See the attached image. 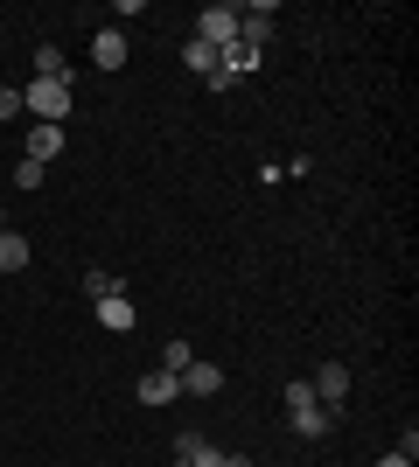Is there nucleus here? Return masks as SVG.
<instances>
[{
  "label": "nucleus",
  "mask_w": 419,
  "mask_h": 467,
  "mask_svg": "<svg viewBox=\"0 0 419 467\" xmlns=\"http://www.w3.org/2000/svg\"><path fill=\"white\" fill-rule=\"evenodd\" d=\"M21 112H36V126H63V119H70V84L36 78L28 91H21Z\"/></svg>",
  "instance_id": "obj_1"
},
{
  "label": "nucleus",
  "mask_w": 419,
  "mask_h": 467,
  "mask_svg": "<svg viewBox=\"0 0 419 467\" xmlns=\"http://www.w3.org/2000/svg\"><path fill=\"white\" fill-rule=\"evenodd\" d=\"M182 63H189V70H196V78H217V49H210V42H182Z\"/></svg>",
  "instance_id": "obj_11"
},
{
  "label": "nucleus",
  "mask_w": 419,
  "mask_h": 467,
  "mask_svg": "<svg viewBox=\"0 0 419 467\" xmlns=\"http://www.w3.org/2000/svg\"><path fill=\"white\" fill-rule=\"evenodd\" d=\"M175 384L189 390V398H217V390H224V370H217V363H203V356H189V370H182Z\"/></svg>",
  "instance_id": "obj_5"
},
{
  "label": "nucleus",
  "mask_w": 419,
  "mask_h": 467,
  "mask_svg": "<svg viewBox=\"0 0 419 467\" xmlns=\"http://www.w3.org/2000/svg\"><path fill=\"white\" fill-rule=\"evenodd\" d=\"M287 411H294V432H300V440H321V432H329V411H321V398H315L308 377L287 384Z\"/></svg>",
  "instance_id": "obj_2"
},
{
  "label": "nucleus",
  "mask_w": 419,
  "mask_h": 467,
  "mask_svg": "<svg viewBox=\"0 0 419 467\" xmlns=\"http://www.w3.org/2000/svg\"><path fill=\"white\" fill-rule=\"evenodd\" d=\"M175 467H224V447H210L203 432H182L175 440Z\"/></svg>",
  "instance_id": "obj_6"
},
{
  "label": "nucleus",
  "mask_w": 419,
  "mask_h": 467,
  "mask_svg": "<svg viewBox=\"0 0 419 467\" xmlns=\"http://www.w3.org/2000/svg\"><path fill=\"white\" fill-rule=\"evenodd\" d=\"M196 42H210V49L238 42V7H231V0H210V7L196 15Z\"/></svg>",
  "instance_id": "obj_3"
},
{
  "label": "nucleus",
  "mask_w": 419,
  "mask_h": 467,
  "mask_svg": "<svg viewBox=\"0 0 419 467\" xmlns=\"http://www.w3.org/2000/svg\"><path fill=\"white\" fill-rule=\"evenodd\" d=\"M91 63H99V70H120V63H126V36H120V28H99V42H91Z\"/></svg>",
  "instance_id": "obj_10"
},
{
  "label": "nucleus",
  "mask_w": 419,
  "mask_h": 467,
  "mask_svg": "<svg viewBox=\"0 0 419 467\" xmlns=\"http://www.w3.org/2000/svg\"><path fill=\"white\" fill-rule=\"evenodd\" d=\"M175 398H182V384L168 370H147V377H140V405H175Z\"/></svg>",
  "instance_id": "obj_7"
},
{
  "label": "nucleus",
  "mask_w": 419,
  "mask_h": 467,
  "mask_svg": "<svg viewBox=\"0 0 419 467\" xmlns=\"http://www.w3.org/2000/svg\"><path fill=\"white\" fill-rule=\"evenodd\" d=\"M0 231H7V210H0Z\"/></svg>",
  "instance_id": "obj_19"
},
{
  "label": "nucleus",
  "mask_w": 419,
  "mask_h": 467,
  "mask_svg": "<svg viewBox=\"0 0 419 467\" xmlns=\"http://www.w3.org/2000/svg\"><path fill=\"white\" fill-rule=\"evenodd\" d=\"M99 321H105L112 335H126V328H133V300H126V286H120V293H105V300H99Z\"/></svg>",
  "instance_id": "obj_8"
},
{
  "label": "nucleus",
  "mask_w": 419,
  "mask_h": 467,
  "mask_svg": "<svg viewBox=\"0 0 419 467\" xmlns=\"http://www.w3.org/2000/svg\"><path fill=\"white\" fill-rule=\"evenodd\" d=\"M84 293H91V300H105V293H120V279H112V273H99V265H91V273H84Z\"/></svg>",
  "instance_id": "obj_15"
},
{
  "label": "nucleus",
  "mask_w": 419,
  "mask_h": 467,
  "mask_svg": "<svg viewBox=\"0 0 419 467\" xmlns=\"http://www.w3.org/2000/svg\"><path fill=\"white\" fill-rule=\"evenodd\" d=\"M308 384H315V398H321V411H336L342 398H350V363H321L315 377H308Z\"/></svg>",
  "instance_id": "obj_4"
},
{
  "label": "nucleus",
  "mask_w": 419,
  "mask_h": 467,
  "mask_svg": "<svg viewBox=\"0 0 419 467\" xmlns=\"http://www.w3.org/2000/svg\"><path fill=\"white\" fill-rule=\"evenodd\" d=\"M224 467H252V461H245V453H224Z\"/></svg>",
  "instance_id": "obj_18"
},
{
  "label": "nucleus",
  "mask_w": 419,
  "mask_h": 467,
  "mask_svg": "<svg viewBox=\"0 0 419 467\" xmlns=\"http://www.w3.org/2000/svg\"><path fill=\"white\" fill-rule=\"evenodd\" d=\"M15 189H42V161H21V168H15Z\"/></svg>",
  "instance_id": "obj_16"
},
{
  "label": "nucleus",
  "mask_w": 419,
  "mask_h": 467,
  "mask_svg": "<svg viewBox=\"0 0 419 467\" xmlns=\"http://www.w3.org/2000/svg\"><path fill=\"white\" fill-rule=\"evenodd\" d=\"M57 154H63V126H28V161H42V168H49Z\"/></svg>",
  "instance_id": "obj_9"
},
{
  "label": "nucleus",
  "mask_w": 419,
  "mask_h": 467,
  "mask_svg": "<svg viewBox=\"0 0 419 467\" xmlns=\"http://www.w3.org/2000/svg\"><path fill=\"white\" fill-rule=\"evenodd\" d=\"M15 112H21V91H7V84H0V126H7Z\"/></svg>",
  "instance_id": "obj_17"
},
{
  "label": "nucleus",
  "mask_w": 419,
  "mask_h": 467,
  "mask_svg": "<svg viewBox=\"0 0 419 467\" xmlns=\"http://www.w3.org/2000/svg\"><path fill=\"white\" fill-rule=\"evenodd\" d=\"M189 356H196L189 342H168V349H161V370H168V377H182V370H189Z\"/></svg>",
  "instance_id": "obj_14"
},
{
  "label": "nucleus",
  "mask_w": 419,
  "mask_h": 467,
  "mask_svg": "<svg viewBox=\"0 0 419 467\" xmlns=\"http://www.w3.org/2000/svg\"><path fill=\"white\" fill-rule=\"evenodd\" d=\"M28 265V237L21 231H0V273H21Z\"/></svg>",
  "instance_id": "obj_12"
},
{
  "label": "nucleus",
  "mask_w": 419,
  "mask_h": 467,
  "mask_svg": "<svg viewBox=\"0 0 419 467\" xmlns=\"http://www.w3.org/2000/svg\"><path fill=\"white\" fill-rule=\"evenodd\" d=\"M36 78H49V84H70V78H63V49H57V42H42V49H36Z\"/></svg>",
  "instance_id": "obj_13"
}]
</instances>
